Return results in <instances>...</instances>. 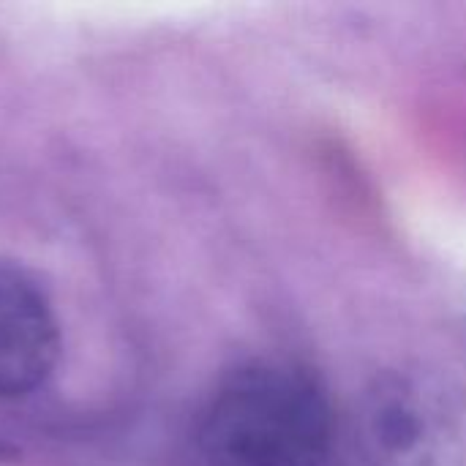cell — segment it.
I'll use <instances>...</instances> for the list:
<instances>
[{"label": "cell", "instance_id": "6da1fadb", "mask_svg": "<svg viewBox=\"0 0 466 466\" xmlns=\"http://www.w3.org/2000/svg\"><path fill=\"white\" fill-rule=\"evenodd\" d=\"M330 451L328 396L287 360H254L227 374L197 423L205 466H325Z\"/></svg>", "mask_w": 466, "mask_h": 466}, {"label": "cell", "instance_id": "7a4b0ae2", "mask_svg": "<svg viewBox=\"0 0 466 466\" xmlns=\"http://www.w3.org/2000/svg\"><path fill=\"white\" fill-rule=\"evenodd\" d=\"M453 429L445 390L420 377L377 382L363 412L366 445L380 466H440L456 440Z\"/></svg>", "mask_w": 466, "mask_h": 466}, {"label": "cell", "instance_id": "3957f363", "mask_svg": "<svg viewBox=\"0 0 466 466\" xmlns=\"http://www.w3.org/2000/svg\"><path fill=\"white\" fill-rule=\"evenodd\" d=\"M60 358L55 309L38 281L0 259V399L38 390Z\"/></svg>", "mask_w": 466, "mask_h": 466}, {"label": "cell", "instance_id": "277c9868", "mask_svg": "<svg viewBox=\"0 0 466 466\" xmlns=\"http://www.w3.org/2000/svg\"><path fill=\"white\" fill-rule=\"evenodd\" d=\"M16 456H19V451H16L14 445H8V442H3V440H0V464L16 461Z\"/></svg>", "mask_w": 466, "mask_h": 466}]
</instances>
